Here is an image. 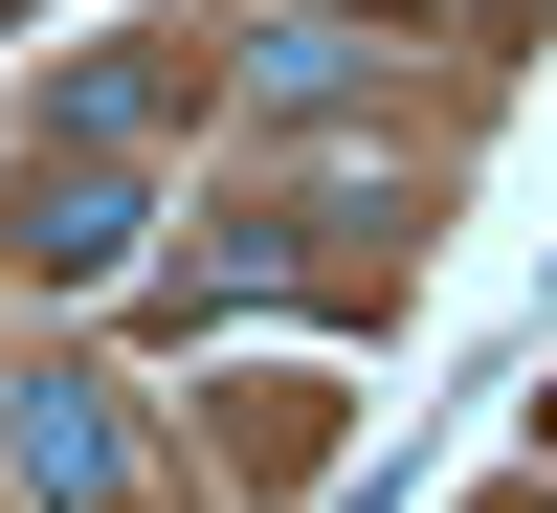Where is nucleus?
I'll list each match as a JSON object with an SVG mask.
<instances>
[{"mask_svg": "<svg viewBox=\"0 0 557 513\" xmlns=\"http://www.w3.org/2000/svg\"><path fill=\"white\" fill-rule=\"evenodd\" d=\"M23 491L45 513H157V447L112 425V380H23Z\"/></svg>", "mask_w": 557, "mask_h": 513, "instance_id": "1", "label": "nucleus"}, {"mask_svg": "<svg viewBox=\"0 0 557 513\" xmlns=\"http://www.w3.org/2000/svg\"><path fill=\"white\" fill-rule=\"evenodd\" d=\"M134 223H157V201H134L112 157H67V179L23 201V268H67V291H89V268H134Z\"/></svg>", "mask_w": 557, "mask_h": 513, "instance_id": "2", "label": "nucleus"}]
</instances>
